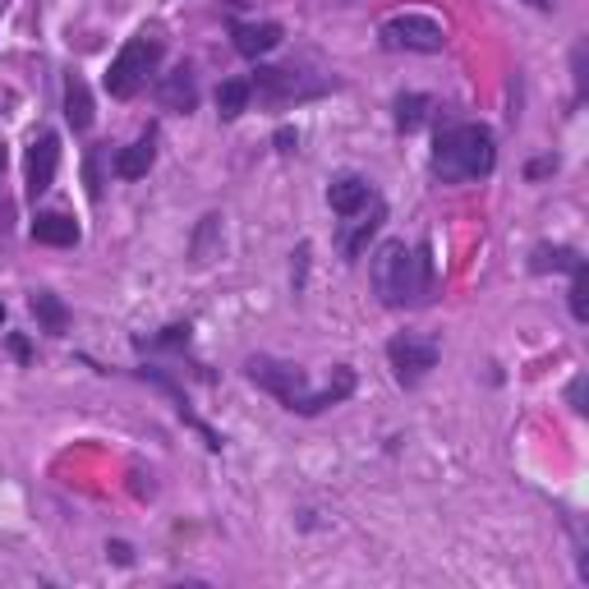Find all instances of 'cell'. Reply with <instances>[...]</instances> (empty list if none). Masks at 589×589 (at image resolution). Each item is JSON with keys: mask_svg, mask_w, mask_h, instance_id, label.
Masks as SVG:
<instances>
[{"mask_svg": "<svg viewBox=\"0 0 589 589\" xmlns=\"http://www.w3.org/2000/svg\"><path fill=\"white\" fill-rule=\"evenodd\" d=\"M244 374H250V383H258L267 396H276L291 415H323L327 406H341L351 392H355V374L346 364L336 368V378L327 387H308L304 368L299 364H286V359H272V355H254L244 359Z\"/></svg>", "mask_w": 589, "mask_h": 589, "instance_id": "cell-1", "label": "cell"}, {"mask_svg": "<svg viewBox=\"0 0 589 589\" xmlns=\"http://www.w3.org/2000/svg\"><path fill=\"white\" fill-rule=\"evenodd\" d=\"M368 272H374V291L387 308L419 304L433 291V250H428V240L415 244V250L406 240H383Z\"/></svg>", "mask_w": 589, "mask_h": 589, "instance_id": "cell-2", "label": "cell"}, {"mask_svg": "<svg viewBox=\"0 0 589 589\" xmlns=\"http://www.w3.org/2000/svg\"><path fill=\"white\" fill-rule=\"evenodd\" d=\"M492 166H498V143H492V130L488 125H451L433 139V171H438L447 184H460V180H484Z\"/></svg>", "mask_w": 589, "mask_h": 589, "instance_id": "cell-3", "label": "cell"}, {"mask_svg": "<svg viewBox=\"0 0 589 589\" xmlns=\"http://www.w3.org/2000/svg\"><path fill=\"white\" fill-rule=\"evenodd\" d=\"M158 60H162V42H148V38H134L120 47V55L111 60V70H106V92L120 102H130L134 92L158 74Z\"/></svg>", "mask_w": 589, "mask_h": 589, "instance_id": "cell-4", "label": "cell"}, {"mask_svg": "<svg viewBox=\"0 0 589 589\" xmlns=\"http://www.w3.org/2000/svg\"><path fill=\"white\" fill-rule=\"evenodd\" d=\"M378 38L387 51H419V55H438L447 47V33H443V23L433 19V14H392L383 28H378Z\"/></svg>", "mask_w": 589, "mask_h": 589, "instance_id": "cell-5", "label": "cell"}, {"mask_svg": "<svg viewBox=\"0 0 589 589\" xmlns=\"http://www.w3.org/2000/svg\"><path fill=\"white\" fill-rule=\"evenodd\" d=\"M387 359H392V368H396V383H406V387H415V383H424L433 368H438V346L433 341H424V336H392L387 341Z\"/></svg>", "mask_w": 589, "mask_h": 589, "instance_id": "cell-6", "label": "cell"}, {"mask_svg": "<svg viewBox=\"0 0 589 589\" xmlns=\"http://www.w3.org/2000/svg\"><path fill=\"white\" fill-rule=\"evenodd\" d=\"M250 88H258L263 102H299V98H318V92H327V83H304L295 70H272V65H258Z\"/></svg>", "mask_w": 589, "mask_h": 589, "instance_id": "cell-7", "label": "cell"}, {"mask_svg": "<svg viewBox=\"0 0 589 589\" xmlns=\"http://www.w3.org/2000/svg\"><path fill=\"white\" fill-rule=\"evenodd\" d=\"M55 166H60V139L55 134H38L33 148H28V162H23V171H28V199H33V203L55 184Z\"/></svg>", "mask_w": 589, "mask_h": 589, "instance_id": "cell-8", "label": "cell"}, {"mask_svg": "<svg viewBox=\"0 0 589 589\" xmlns=\"http://www.w3.org/2000/svg\"><path fill=\"white\" fill-rule=\"evenodd\" d=\"M383 222H387V203H383V199H374L359 216H346V226H341V254L355 263V258L368 250V240L383 231Z\"/></svg>", "mask_w": 589, "mask_h": 589, "instance_id": "cell-9", "label": "cell"}, {"mask_svg": "<svg viewBox=\"0 0 589 589\" xmlns=\"http://www.w3.org/2000/svg\"><path fill=\"white\" fill-rule=\"evenodd\" d=\"M378 194H374V184H368L364 175H336L332 184H327V203H332V212L336 216H359L368 203H374Z\"/></svg>", "mask_w": 589, "mask_h": 589, "instance_id": "cell-10", "label": "cell"}, {"mask_svg": "<svg viewBox=\"0 0 589 589\" xmlns=\"http://www.w3.org/2000/svg\"><path fill=\"white\" fill-rule=\"evenodd\" d=\"M282 38H286V28H282V23H231V42H235V51H240V55H250V60L276 51V47H282Z\"/></svg>", "mask_w": 589, "mask_h": 589, "instance_id": "cell-11", "label": "cell"}, {"mask_svg": "<svg viewBox=\"0 0 589 589\" xmlns=\"http://www.w3.org/2000/svg\"><path fill=\"white\" fill-rule=\"evenodd\" d=\"M152 162H158V130H148V134H139L130 148H120L115 162H111V171H115L120 180H143V175L152 171Z\"/></svg>", "mask_w": 589, "mask_h": 589, "instance_id": "cell-12", "label": "cell"}, {"mask_svg": "<svg viewBox=\"0 0 589 589\" xmlns=\"http://www.w3.org/2000/svg\"><path fill=\"white\" fill-rule=\"evenodd\" d=\"M79 235H83L79 222H74V216H65V212H38L33 216V240L51 244V250H74Z\"/></svg>", "mask_w": 589, "mask_h": 589, "instance_id": "cell-13", "label": "cell"}, {"mask_svg": "<svg viewBox=\"0 0 589 589\" xmlns=\"http://www.w3.org/2000/svg\"><path fill=\"white\" fill-rule=\"evenodd\" d=\"M158 98H162V106H166V111L190 115V111L199 106V83H194V70H175V74H166V79H162V88H158Z\"/></svg>", "mask_w": 589, "mask_h": 589, "instance_id": "cell-14", "label": "cell"}, {"mask_svg": "<svg viewBox=\"0 0 589 589\" xmlns=\"http://www.w3.org/2000/svg\"><path fill=\"white\" fill-rule=\"evenodd\" d=\"M65 120L74 125V134L92 130V92H88L83 74H70L65 79Z\"/></svg>", "mask_w": 589, "mask_h": 589, "instance_id": "cell-15", "label": "cell"}, {"mask_svg": "<svg viewBox=\"0 0 589 589\" xmlns=\"http://www.w3.org/2000/svg\"><path fill=\"white\" fill-rule=\"evenodd\" d=\"M585 258L576 250H567V244H539V250L530 254V272H580Z\"/></svg>", "mask_w": 589, "mask_h": 589, "instance_id": "cell-16", "label": "cell"}, {"mask_svg": "<svg viewBox=\"0 0 589 589\" xmlns=\"http://www.w3.org/2000/svg\"><path fill=\"white\" fill-rule=\"evenodd\" d=\"M250 98H254L250 79H226L222 88H216V115H222V120H240L244 106H250Z\"/></svg>", "mask_w": 589, "mask_h": 589, "instance_id": "cell-17", "label": "cell"}, {"mask_svg": "<svg viewBox=\"0 0 589 589\" xmlns=\"http://www.w3.org/2000/svg\"><path fill=\"white\" fill-rule=\"evenodd\" d=\"M33 314H38V318H42V327H47V332H55V336L70 327V308L60 304V295H51V291H38V295H33Z\"/></svg>", "mask_w": 589, "mask_h": 589, "instance_id": "cell-18", "label": "cell"}, {"mask_svg": "<svg viewBox=\"0 0 589 589\" xmlns=\"http://www.w3.org/2000/svg\"><path fill=\"white\" fill-rule=\"evenodd\" d=\"M428 98L424 92H406V98H396V130H406V134H415L424 120H428Z\"/></svg>", "mask_w": 589, "mask_h": 589, "instance_id": "cell-19", "label": "cell"}, {"mask_svg": "<svg viewBox=\"0 0 589 589\" xmlns=\"http://www.w3.org/2000/svg\"><path fill=\"white\" fill-rule=\"evenodd\" d=\"M571 318L589 323V272H571Z\"/></svg>", "mask_w": 589, "mask_h": 589, "instance_id": "cell-20", "label": "cell"}, {"mask_svg": "<svg viewBox=\"0 0 589 589\" xmlns=\"http://www.w3.org/2000/svg\"><path fill=\"white\" fill-rule=\"evenodd\" d=\"M158 346H190V323H171V327H162V336H158Z\"/></svg>", "mask_w": 589, "mask_h": 589, "instance_id": "cell-21", "label": "cell"}, {"mask_svg": "<svg viewBox=\"0 0 589 589\" xmlns=\"http://www.w3.org/2000/svg\"><path fill=\"white\" fill-rule=\"evenodd\" d=\"M6 346H10V355H14L19 364H33V346H28V336L10 332V341H6Z\"/></svg>", "mask_w": 589, "mask_h": 589, "instance_id": "cell-22", "label": "cell"}, {"mask_svg": "<svg viewBox=\"0 0 589 589\" xmlns=\"http://www.w3.org/2000/svg\"><path fill=\"white\" fill-rule=\"evenodd\" d=\"M567 400H571V410H580V415H585V374H576V378H571Z\"/></svg>", "mask_w": 589, "mask_h": 589, "instance_id": "cell-23", "label": "cell"}, {"mask_svg": "<svg viewBox=\"0 0 589 589\" xmlns=\"http://www.w3.org/2000/svg\"><path fill=\"white\" fill-rule=\"evenodd\" d=\"M106 557H111L115 567H130L134 562V548L130 544H106Z\"/></svg>", "mask_w": 589, "mask_h": 589, "instance_id": "cell-24", "label": "cell"}, {"mask_svg": "<svg viewBox=\"0 0 589 589\" xmlns=\"http://www.w3.org/2000/svg\"><path fill=\"white\" fill-rule=\"evenodd\" d=\"M276 148H282V152H295L299 148V130H291V125H282V130H276V139H272Z\"/></svg>", "mask_w": 589, "mask_h": 589, "instance_id": "cell-25", "label": "cell"}, {"mask_svg": "<svg viewBox=\"0 0 589 589\" xmlns=\"http://www.w3.org/2000/svg\"><path fill=\"white\" fill-rule=\"evenodd\" d=\"M557 171V158H539V162H530V171H525V175H530V180H544V175H552Z\"/></svg>", "mask_w": 589, "mask_h": 589, "instance_id": "cell-26", "label": "cell"}, {"mask_svg": "<svg viewBox=\"0 0 589 589\" xmlns=\"http://www.w3.org/2000/svg\"><path fill=\"white\" fill-rule=\"evenodd\" d=\"M6 162H10V152H6V139H0V175H6Z\"/></svg>", "mask_w": 589, "mask_h": 589, "instance_id": "cell-27", "label": "cell"}, {"mask_svg": "<svg viewBox=\"0 0 589 589\" xmlns=\"http://www.w3.org/2000/svg\"><path fill=\"white\" fill-rule=\"evenodd\" d=\"M530 6H535V10H548V6H552V0H530Z\"/></svg>", "mask_w": 589, "mask_h": 589, "instance_id": "cell-28", "label": "cell"}, {"mask_svg": "<svg viewBox=\"0 0 589 589\" xmlns=\"http://www.w3.org/2000/svg\"><path fill=\"white\" fill-rule=\"evenodd\" d=\"M0 323H6V304H0Z\"/></svg>", "mask_w": 589, "mask_h": 589, "instance_id": "cell-29", "label": "cell"}]
</instances>
